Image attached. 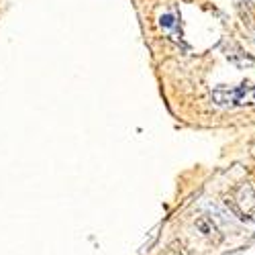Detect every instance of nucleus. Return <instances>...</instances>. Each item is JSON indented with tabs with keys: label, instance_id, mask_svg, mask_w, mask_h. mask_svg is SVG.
Here are the masks:
<instances>
[{
	"label": "nucleus",
	"instance_id": "obj_1",
	"mask_svg": "<svg viewBox=\"0 0 255 255\" xmlns=\"http://www.w3.org/2000/svg\"><path fill=\"white\" fill-rule=\"evenodd\" d=\"M212 100L219 106H251L255 104V86L241 84L235 88H217L212 90Z\"/></svg>",
	"mask_w": 255,
	"mask_h": 255
}]
</instances>
